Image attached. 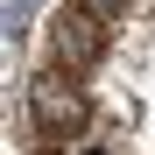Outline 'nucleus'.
Wrapping results in <instances>:
<instances>
[{
	"label": "nucleus",
	"instance_id": "1",
	"mask_svg": "<svg viewBox=\"0 0 155 155\" xmlns=\"http://www.w3.org/2000/svg\"><path fill=\"white\" fill-rule=\"evenodd\" d=\"M28 120L35 127H49V134H85V85H78V71H64V64H42L35 78H28Z\"/></svg>",
	"mask_w": 155,
	"mask_h": 155
},
{
	"label": "nucleus",
	"instance_id": "2",
	"mask_svg": "<svg viewBox=\"0 0 155 155\" xmlns=\"http://www.w3.org/2000/svg\"><path fill=\"white\" fill-rule=\"evenodd\" d=\"M42 49H49V64H64V71H78V78H85L99 57H106V28H99V14H85V7L71 0L64 14H49Z\"/></svg>",
	"mask_w": 155,
	"mask_h": 155
},
{
	"label": "nucleus",
	"instance_id": "3",
	"mask_svg": "<svg viewBox=\"0 0 155 155\" xmlns=\"http://www.w3.org/2000/svg\"><path fill=\"white\" fill-rule=\"evenodd\" d=\"M78 7H85V14H99V21H113V14L127 7V0H78Z\"/></svg>",
	"mask_w": 155,
	"mask_h": 155
}]
</instances>
